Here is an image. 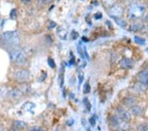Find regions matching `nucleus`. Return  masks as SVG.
Segmentation results:
<instances>
[{
    "label": "nucleus",
    "instance_id": "nucleus-12",
    "mask_svg": "<svg viewBox=\"0 0 148 131\" xmlns=\"http://www.w3.org/2000/svg\"><path fill=\"white\" fill-rule=\"evenodd\" d=\"M9 96L13 99H20L23 97V93L17 89H14L9 93Z\"/></svg>",
    "mask_w": 148,
    "mask_h": 131
},
{
    "label": "nucleus",
    "instance_id": "nucleus-1",
    "mask_svg": "<svg viewBox=\"0 0 148 131\" xmlns=\"http://www.w3.org/2000/svg\"><path fill=\"white\" fill-rule=\"evenodd\" d=\"M145 8L142 4L134 3H132L128 9V17L131 20H136L142 17L144 14Z\"/></svg>",
    "mask_w": 148,
    "mask_h": 131
},
{
    "label": "nucleus",
    "instance_id": "nucleus-30",
    "mask_svg": "<svg viewBox=\"0 0 148 131\" xmlns=\"http://www.w3.org/2000/svg\"><path fill=\"white\" fill-rule=\"evenodd\" d=\"M83 73H80L79 76H78V79H79V84H81L82 82V81L84 80V76H83Z\"/></svg>",
    "mask_w": 148,
    "mask_h": 131
},
{
    "label": "nucleus",
    "instance_id": "nucleus-40",
    "mask_svg": "<svg viewBox=\"0 0 148 131\" xmlns=\"http://www.w3.org/2000/svg\"><path fill=\"white\" fill-rule=\"evenodd\" d=\"M118 131H123V130H119Z\"/></svg>",
    "mask_w": 148,
    "mask_h": 131
},
{
    "label": "nucleus",
    "instance_id": "nucleus-7",
    "mask_svg": "<svg viewBox=\"0 0 148 131\" xmlns=\"http://www.w3.org/2000/svg\"><path fill=\"white\" fill-rule=\"evenodd\" d=\"M116 113H117V116L119 118H121L122 120L125 121V122H130L131 120V115L128 112L125 110V109L122 107H119L116 109Z\"/></svg>",
    "mask_w": 148,
    "mask_h": 131
},
{
    "label": "nucleus",
    "instance_id": "nucleus-35",
    "mask_svg": "<svg viewBox=\"0 0 148 131\" xmlns=\"http://www.w3.org/2000/svg\"><path fill=\"white\" fill-rule=\"evenodd\" d=\"M21 1L24 3H28L29 2H30L31 0H21Z\"/></svg>",
    "mask_w": 148,
    "mask_h": 131
},
{
    "label": "nucleus",
    "instance_id": "nucleus-28",
    "mask_svg": "<svg viewBox=\"0 0 148 131\" xmlns=\"http://www.w3.org/2000/svg\"><path fill=\"white\" fill-rule=\"evenodd\" d=\"M10 17L12 18L13 19H15L16 17V9H12L11 11V13H10Z\"/></svg>",
    "mask_w": 148,
    "mask_h": 131
},
{
    "label": "nucleus",
    "instance_id": "nucleus-9",
    "mask_svg": "<svg viewBox=\"0 0 148 131\" xmlns=\"http://www.w3.org/2000/svg\"><path fill=\"white\" fill-rule=\"evenodd\" d=\"M137 78L138 82L144 83L148 86V71L147 70L140 71L137 75Z\"/></svg>",
    "mask_w": 148,
    "mask_h": 131
},
{
    "label": "nucleus",
    "instance_id": "nucleus-36",
    "mask_svg": "<svg viewBox=\"0 0 148 131\" xmlns=\"http://www.w3.org/2000/svg\"><path fill=\"white\" fill-rule=\"evenodd\" d=\"M127 1H128L129 2H131L132 3H136L137 0H127Z\"/></svg>",
    "mask_w": 148,
    "mask_h": 131
},
{
    "label": "nucleus",
    "instance_id": "nucleus-39",
    "mask_svg": "<svg viewBox=\"0 0 148 131\" xmlns=\"http://www.w3.org/2000/svg\"><path fill=\"white\" fill-rule=\"evenodd\" d=\"M147 70L148 71V62H147Z\"/></svg>",
    "mask_w": 148,
    "mask_h": 131
},
{
    "label": "nucleus",
    "instance_id": "nucleus-11",
    "mask_svg": "<svg viewBox=\"0 0 148 131\" xmlns=\"http://www.w3.org/2000/svg\"><path fill=\"white\" fill-rule=\"evenodd\" d=\"M137 100L136 97L133 96H127L125 97V98L123 99V102L124 105H125L126 107H132V106L135 105L136 103Z\"/></svg>",
    "mask_w": 148,
    "mask_h": 131
},
{
    "label": "nucleus",
    "instance_id": "nucleus-32",
    "mask_svg": "<svg viewBox=\"0 0 148 131\" xmlns=\"http://www.w3.org/2000/svg\"><path fill=\"white\" fill-rule=\"evenodd\" d=\"M95 19H101L102 14L101 13H99V12H98V13H97L95 15Z\"/></svg>",
    "mask_w": 148,
    "mask_h": 131
},
{
    "label": "nucleus",
    "instance_id": "nucleus-29",
    "mask_svg": "<svg viewBox=\"0 0 148 131\" xmlns=\"http://www.w3.org/2000/svg\"><path fill=\"white\" fill-rule=\"evenodd\" d=\"M56 25H57V24L56 22L51 21V22H50L48 25V28H50V29H51V28H53L54 27H56Z\"/></svg>",
    "mask_w": 148,
    "mask_h": 131
},
{
    "label": "nucleus",
    "instance_id": "nucleus-3",
    "mask_svg": "<svg viewBox=\"0 0 148 131\" xmlns=\"http://www.w3.org/2000/svg\"><path fill=\"white\" fill-rule=\"evenodd\" d=\"M9 57L12 62L16 64H23L25 62L26 56L22 50L15 49L9 54Z\"/></svg>",
    "mask_w": 148,
    "mask_h": 131
},
{
    "label": "nucleus",
    "instance_id": "nucleus-16",
    "mask_svg": "<svg viewBox=\"0 0 148 131\" xmlns=\"http://www.w3.org/2000/svg\"><path fill=\"white\" fill-rule=\"evenodd\" d=\"M147 87L148 86H147L146 85L138 82L136 83L134 85V89L137 92L142 93V92H144L145 90L147 89Z\"/></svg>",
    "mask_w": 148,
    "mask_h": 131
},
{
    "label": "nucleus",
    "instance_id": "nucleus-23",
    "mask_svg": "<svg viewBox=\"0 0 148 131\" xmlns=\"http://www.w3.org/2000/svg\"><path fill=\"white\" fill-rule=\"evenodd\" d=\"M77 51H78V53L79 55L80 56L81 58H85V55H84V51L81 45L78 44L77 46Z\"/></svg>",
    "mask_w": 148,
    "mask_h": 131
},
{
    "label": "nucleus",
    "instance_id": "nucleus-31",
    "mask_svg": "<svg viewBox=\"0 0 148 131\" xmlns=\"http://www.w3.org/2000/svg\"><path fill=\"white\" fill-rule=\"evenodd\" d=\"M30 131H44V129H42V128H40V127H36L32 128V129L30 130Z\"/></svg>",
    "mask_w": 148,
    "mask_h": 131
},
{
    "label": "nucleus",
    "instance_id": "nucleus-22",
    "mask_svg": "<svg viewBox=\"0 0 148 131\" xmlns=\"http://www.w3.org/2000/svg\"><path fill=\"white\" fill-rule=\"evenodd\" d=\"M83 103H84V105H85L87 111H90V110H91V108H92V105L89 101V99H88L87 97H85V98L83 99Z\"/></svg>",
    "mask_w": 148,
    "mask_h": 131
},
{
    "label": "nucleus",
    "instance_id": "nucleus-5",
    "mask_svg": "<svg viewBox=\"0 0 148 131\" xmlns=\"http://www.w3.org/2000/svg\"><path fill=\"white\" fill-rule=\"evenodd\" d=\"M123 12L124 9L123 7L116 5V6H113L109 9L108 13L111 17L114 19L116 18H121V17L123 15Z\"/></svg>",
    "mask_w": 148,
    "mask_h": 131
},
{
    "label": "nucleus",
    "instance_id": "nucleus-24",
    "mask_svg": "<svg viewBox=\"0 0 148 131\" xmlns=\"http://www.w3.org/2000/svg\"><path fill=\"white\" fill-rule=\"evenodd\" d=\"M90 91H91V87H90V85L88 83V82H86L84 85V92L85 94H88L90 93Z\"/></svg>",
    "mask_w": 148,
    "mask_h": 131
},
{
    "label": "nucleus",
    "instance_id": "nucleus-6",
    "mask_svg": "<svg viewBox=\"0 0 148 131\" xmlns=\"http://www.w3.org/2000/svg\"><path fill=\"white\" fill-rule=\"evenodd\" d=\"M29 71L25 70H21L16 71L15 73V79L19 82H25L30 80Z\"/></svg>",
    "mask_w": 148,
    "mask_h": 131
},
{
    "label": "nucleus",
    "instance_id": "nucleus-8",
    "mask_svg": "<svg viewBox=\"0 0 148 131\" xmlns=\"http://www.w3.org/2000/svg\"><path fill=\"white\" fill-rule=\"evenodd\" d=\"M119 65L122 68L127 70V69L132 68L134 65V62L133 60L132 59L124 58L119 61Z\"/></svg>",
    "mask_w": 148,
    "mask_h": 131
},
{
    "label": "nucleus",
    "instance_id": "nucleus-26",
    "mask_svg": "<svg viewBox=\"0 0 148 131\" xmlns=\"http://www.w3.org/2000/svg\"><path fill=\"white\" fill-rule=\"evenodd\" d=\"M78 37H79V35L78 33L75 31V30H73L72 33L71 34V38L72 40H76V39H78Z\"/></svg>",
    "mask_w": 148,
    "mask_h": 131
},
{
    "label": "nucleus",
    "instance_id": "nucleus-19",
    "mask_svg": "<svg viewBox=\"0 0 148 131\" xmlns=\"http://www.w3.org/2000/svg\"><path fill=\"white\" fill-rule=\"evenodd\" d=\"M114 21H115V23L121 28H125L126 27V25H127V23H126V21L124 20L123 19H121V18L114 19Z\"/></svg>",
    "mask_w": 148,
    "mask_h": 131
},
{
    "label": "nucleus",
    "instance_id": "nucleus-37",
    "mask_svg": "<svg viewBox=\"0 0 148 131\" xmlns=\"http://www.w3.org/2000/svg\"><path fill=\"white\" fill-rule=\"evenodd\" d=\"M145 52H146L147 54H148V47H147L146 49H145Z\"/></svg>",
    "mask_w": 148,
    "mask_h": 131
},
{
    "label": "nucleus",
    "instance_id": "nucleus-14",
    "mask_svg": "<svg viewBox=\"0 0 148 131\" xmlns=\"http://www.w3.org/2000/svg\"><path fill=\"white\" fill-rule=\"evenodd\" d=\"M35 108H36V105L34 103H32V102H30V101L25 102L22 106V109L24 111H27V112H30V113H32V111L34 110Z\"/></svg>",
    "mask_w": 148,
    "mask_h": 131
},
{
    "label": "nucleus",
    "instance_id": "nucleus-38",
    "mask_svg": "<svg viewBox=\"0 0 148 131\" xmlns=\"http://www.w3.org/2000/svg\"><path fill=\"white\" fill-rule=\"evenodd\" d=\"M0 131H3V128H2L1 125H0Z\"/></svg>",
    "mask_w": 148,
    "mask_h": 131
},
{
    "label": "nucleus",
    "instance_id": "nucleus-20",
    "mask_svg": "<svg viewBox=\"0 0 148 131\" xmlns=\"http://www.w3.org/2000/svg\"><path fill=\"white\" fill-rule=\"evenodd\" d=\"M116 0H102V3L106 8H111L115 3Z\"/></svg>",
    "mask_w": 148,
    "mask_h": 131
},
{
    "label": "nucleus",
    "instance_id": "nucleus-15",
    "mask_svg": "<svg viewBox=\"0 0 148 131\" xmlns=\"http://www.w3.org/2000/svg\"><path fill=\"white\" fill-rule=\"evenodd\" d=\"M64 76H65V68H64L63 66H61V67L60 68V70H59V76H58V83L60 87H63V86L64 80H65Z\"/></svg>",
    "mask_w": 148,
    "mask_h": 131
},
{
    "label": "nucleus",
    "instance_id": "nucleus-4",
    "mask_svg": "<svg viewBox=\"0 0 148 131\" xmlns=\"http://www.w3.org/2000/svg\"><path fill=\"white\" fill-rule=\"evenodd\" d=\"M111 123L114 127L118 128V130L125 131L129 128L128 123L125 122L119 118L117 115H113L111 117Z\"/></svg>",
    "mask_w": 148,
    "mask_h": 131
},
{
    "label": "nucleus",
    "instance_id": "nucleus-21",
    "mask_svg": "<svg viewBox=\"0 0 148 131\" xmlns=\"http://www.w3.org/2000/svg\"><path fill=\"white\" fill-rule=\"evenodd\" d=\"M134 41L136 43L138 44L144 45L145 44V40L144 39V38L138 37V36H135V37H134Z\"/></svg>",
    "mask_w": 148,
    "mask_h": 131
},
{
    "label": "nucleus",
    "instance_id": "nucleus-33",
    "mask_svg": "<svg viewBox=\"0 0 148 131\" xmlns=\"http://www.w3.org/2000/svg\"><path fill=\"white\" fill-rule=\"evenodd\" d=\"M140 131H148V125H144L142 128H141Z\"/></svg>",
    "mask_w": 148,
    "mask_h": 131
},
{
    "label": "nucleus",
    "instance_id": "nucleus-34",
    "mask_svg": "<svg viewBox=\"0 0 148 131\" xmlns=\"http://www.w3.org/2000/svg\"><path fill=\"white\" fill-rule=\"evenodd\" d=\"M53 1H54V0H44V2L45 3H51Z\"/></svg>",
    "mask_w": 148,
    "mask_h": 131
},
{
    "label": "nucleus",
    "instance_id": "nucleus-18",
    "mask_svg": "<svg viewBox=\"0 0 148 131\" xmlns=\"http://www.w3.org/2000/svg\"><path fill=\"white\" fill-rule=\"evenodd\" d=\"M143 26L142 24H141L140 23H134L132 25H131L130 27V30L131 32H138L140 31V30H142L143 28Z\"/></svg>",
    "mask_w": 148,
    "mask_h": 131
},
{
    "label": "nucleus",
    "instance_id": "nucleus-10",
    "mask_svg": "<svg viewBox=\"0 0 148 131\" xmlns=\"http://www.w3.org/2000/svg\"><path fill=\"white\" fill-rule=\"evenodd\" d=\"M57 35L61 40H66L68 38V32L65 28L63 26H60L57 28Z\"/></svg>",
    "mask_w": 148,
    "mask_h": 131
},
{
    "label": "nucleus",
    "instance_id": "nucleus-2",
    "mask_svg": "<svg viewBox=\"0 0 148 131\" xmlns=\"http://www.w3.org/2000/svg\"><path fill=\"white\" fill-rule=\"evenodd\" d=\"M5 42L11 45H18L20 43V37L16 31H8L2 35Z\"/></svg>",
    "mask_w": 148,
    "mask_h": 131
},
{
    "label": "nucleus",
    "instance_id": "nucleus-13",
    "mask_svg": "<svg viewBox=\"0 0 148 131\" xmlns=\"http://www.w3.org/2000/svg\"><path fill=\"white\" fill-rule=\"evenodd\" d=\"M130 109L131 112L135 116H141L144 114V110H143L142 107L139 105H135L130 107Z\"/></svg>",
    "mask_w": 148,
    "mask_h": 131
},
{
    "label": "nucleus",
    "instance_id": "nucleus-25",
    "mask_svg": "<svg viewBox=\"0 0 148 131\" xmlns=\"http://www.w3.org/2000/svg\"><path fill=\"white\" fill-rule=\"evenodd\" d=\"M47 63H48V65L49 66L50 68H56V63H55L53 59L49 58L48 59H47Z\"/></svg>",
    "mask_w": 148,
    "mask_h": 131
},
{
    "label": "nucleus",
    "instance_id": "nucleus-17",
    "mask_svg": "<svg viewBox=\"0 0 148 131\" xmlns=\"http://www.w3.org/2000/svg\"><path fill=\"white\" fill-rule=\"evenodd\" d=\"M13 125L15 128L18 130H23V129H25V128L27 127V123L23 122V121H15Z\"/></svg>",
    "mask_w": 148,
    "mask_h": 131
},
{
    "label": "nucleus",
    "instance_id": "nucleus-27",
    "mask_svg": "<svg viewBox=\"0 0 148 131\" xmlns=\"http://www.w3.org/2000/svg\"><path fill=\"white\" fill-rule=\"evenodd\" d=\"M90 125L92 126V127H95V124H96V120H95V116H92L91 118H90Z\"/></svg>",
    "mask_w": 148,
    "mask_h": 131
}]
</instances>
